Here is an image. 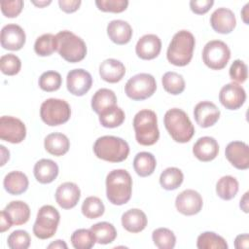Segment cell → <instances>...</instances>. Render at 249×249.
I'll return each instance as SVG.
<instances>
[{
    "label": "cell",
    "instance_id": "39",
    "mask_svg": "<svg viewBox=\"0 0 249 249\" xmlns=\"http://www.w3.org/2000/svg\"><path fill=\"white\" fill-rule=\"evenodd\" d=\"M104 211V204L97 196H89L82 204V213L86 218L89 219H96L102 216Z\"/></svg>",
    "mask_w": 249,
    "mask_h": 249
},
{
    "label": "cell",
    "instance_id": "36",
    "mask_svg": "<svg viewBox=\"0 0 249 249\" xmlns=\"http://www.w3.org/2000/svg\"><path fill=\"white\" fill-rule=\"evenodd\" d=\"M161 83L164 90L173 95L180 94L185 89V80L183 76L173 71L163 74Z\"/></svg>",
    "mask_w": 249,
    "mask_h": 249
},
{
    "label": "cell",
    "instance_id": "20",
    "mask_svg": "<svg viewBox=\"0 0 249 249\" xmlns=\"http://www.w3.org/2000/svg\"><path fill=\"white\" fill-rule=\"evenodd\" d=\"M161 50V41L155 34L143 35L135 46V53L141 59L150 60L156 58Z\"/></svg>",
    "mask_w": 249,
    "mask_h": 249
},
{
    "label": "cell",
    "instance_id": "11",
    "mask_svg": "<svg viewBox=\"0 0 249 249\" xmlns=\"http://www.w3.org/2000/svg\"><path fill=\"white\" fill-rule=\"evenodd\" d=\"M26 127L18 118L12 116H2L0 118V138L4 141L18 144L24 140Z\"/></svg>",
    "mask_w": 249,
    "mask_h": 249
},
{
    "label": "cell",
    "instance_id": "5",
    "mask_svg": "<svg viewBox=\"0 0 249 249\" xmlns=\"http://www.w3.org/2000/svg\"><path fill=\"white\" fill-rule=\"evenodd\" d=\"M133 128L135 139L140 145H154L160 138L157 115L152 110L144 109L139 111L134 116Z\"/></svg>",
    "mask_w": 249,
    "mask_h": 249
},
{
    "label": "cell",
    "instance_id": "28",
    "mask_svg": "<svg viewBox=\"0 0 249 249\" xmlns=\"http://www.w3.org/2000/svg\"><path fill=\"white\" fill-rule=\"evenodd\" d=\"M5 190L13 196L23 194L29 185L27 176L20 171H11L8 173L3 181Z\"/></svg>",
    "mask_w": 249,
    "mask_h": 249
},
{
    "label": "cell",
    "instance_id": "38",
    "mask_svg": "<svg viewBox=\"0 0 249 249\" xmlns=\"http://www.w3.org/2000/svg\"><path fill=\"white\" fill-rule=\"evenodd\" d=\"M34 51L40 56H48L56 51L55 36L52 33H46L38 37L34 44Z\"/></svg>",
    "mask_w": 249,
    "mask_h": 249
},
{
    "label": "cell",
    "instance_id": "54",
    "mask_svg": "<svg viewBox=\"0 0 249 249\" xmlns=\"http://www.w3.org/2000/svg\"><path fill=\"white\" fill-rule=\"evenodd\" d=\"M32 3H33L34 5H36V6H38L39 8H42V7H45V6L49 5V4H51L52 1H51V0H49V1H39V2H37V1H32Z\"/></svg>",
    "mask_w": 249,
    "mask_h": 249
},
{
    "label": "cell",
    "instance_id": "17",
    "mask_svg": "<svg viewBox=\"0 0 249 249\" xmlns=\"http://www.w3.org/2000/svg\"><path fill=\"white\" fill-rule=\"evenodd\" d=\"M194 117L199 126L206 128L214 125L218 122L220 110L210 101H201L195 106Z\"/></svg>",
    "mask_w": 249,
    "mask_h": 249
},
{
    "label": "cell",
    "instance_id": "27",
    "mask_svg": "<svg viewBox=\"0 0 249 249\" xmlns=\"http://www.w3.org/2000/svg\"><path fill=\"white\" fill-rule=\"evenodd\" d=\"M12 225L19 226L25 224L30 218L29 206L21 200L11 201L4 209Z\"/></svg>",
    "mask_w": 249,
    "mask_h": 249
},
{
    "label": "cell",
    "instance_id": "22",
    "mask_svg": "<svg viewBox=\"0 0 249 249\" xmlns=\"http://www.w3.org/2000/svg\"><path fill=\"white\" fill-rule=\"evenodd\" d=\"M107 34L112 42L117 45L127 44L132 37L130 24L122 19H114L107 25Z\"/></svg>",
    "mask_w": 249,
    "mask_h": 249
},
{
    "label": "cell",
    "instance_id": "47",
    "mask_svg": "<svg viewBox=\"0 0 249 249\" xmlns=\"http://www.w3.org/2000/svg\"><path fill=\"white\" fill-rule=\"evenodd\" d=\"M213 4V0H192L190 1V8L195 14L203 15L211 9Z\"/></svg>",
    "mask_w": 249,
    "mask_h": 249
},
{
    "label": "cell",
    "instance_id": "44",
    "mask_svg": "<svg viewBox=\"0 0 249 249\" xmlns=\"http://www.w3.org/2000/svg\"><path fill=\"white\" fill-rule=\"evenodd\" d=\"M96 7L102 12L122 13L126 10L128 6L127 0H96Z\"/></svg>",
    "mask_w": 249,
    "mask_h": 249
},
{
    "label": "cell",
    "instance_id": "33",
    "mask_svg": "<svg viewBox=\"0 0 249 249\" xmlns=\"http://www.w3.org/2000/svg\"><path fill=\"white\" fill-rule=\"evenodd\" d=\"M124 118L125 115L123 109L116 105L99 114V123L104 127L114 128L120 126L124 123Z\"/></svg>",
    "mask_w": 249,
    "mask_h": 249
},
{
    "label": "cell",
    "instance_id": "45",
    "mask_svg": "<svg viewBox=\"0 0 249 249\" xmlns=\"http://www.w3.org/2000/svg\"><path fill=\"white\" fill-rule=\"evenodd\" d=\"M229 74L233 83H244L248 77L247 65L242 60L235 59L230 67Z\"/></svg>",
    "mask_w": 249,
    "mask_h": 249
},
{
    "label": "cell",
    "instance_id": "43",
    "mask_svg": "<svg viewBox=\"0 0 249 249\" xmlns=\"http://www.w3.org/2000/svg\"><path fill=\"white\" fill-rule=\"evenodd\" d=\"M30 235L26 231L17 230L13 231L7 239L8 246L11 249H27L30 246Z\"/></svg>",
    "mask_w": 249,
    "mask_h": 249
},
{
    "label": "cell",
    "instance_id": "4",
    "mask_svg": "<svg viewBox=\"0 0 249 249\" xmlns=\"http://www.w3.org/2000/svg\"><path fill=\"white\" fill-rule=\"evenodd\" d=\"M95 156L103 160L110 162H121L129 154V146L121 137L105 135L96 139L93 145Z\"/></svg>",
    "mask_w": 249,
    "mask_h": 249
},
{
    "label": "cell",
    "instance_id": "1",
    "mask_svg": "<svg viewBox=\"0 0 249 249\" xmlns=\"http://www.w3.org/2000/svg\"><path fill=\"white\" fill-rule=\"evenodd\" d=\"M132 193V179L124 169H114L106 177V196L115 205L128 202Z\"/></svg>",
    "mask_w": 249,
    "mask_h": 249
},
{
    "label": "cell",
    "instance_id": "52",
    "mask_svg": "<svg viewBox=\"0 0 249 249\" xmlns=\"http://www.w3.org/2000/svg\"><path fill=\"white\" fill-rule=\"evenodd\" d=\"M240 208L245 213L248 212V193H245L243 197L240 199Z\"/></svg>",
    "mask_w": 249,
    "mask_h": 249
},
{
    "label": "cell",
    "instance_id": "10",
    "mask_svg": "<svg viewBox=\"0 0 249 249\" xmlns=\"http://www.w3.org/2000/svg\"><path fill=\"white\" fill-rule=\"evenodd\" d=\"M231 58V51L228 45L220 40L209 41L203 48L202 60L204 64L213 70H221L226 67Z\"/></svg>",
    "mask_w": 249,
    "mask_h": 249
},
{
    "label": "cell",
    "instance_id": "53",
    "mask_svg": "<svg viewBox=\"0 0 249 249\" xmlns=\"http://www.w3.org/2000/svg\"><path fill=\"white\" fill-rule=\"evenodd\" d=\"M248 7H249V3H247V4L244 6L243 10L241 11L242 19H243V21H244L245 24H248V19H247V17H248V15H249V13H248Z\"/></svg>",
    "mask_w": 249,
    "mask_h": 249
},
{
    "label": "cell",
    "instance_id": "21",
    "mask_svg": "<svg viewBox=\"0 0 249 249\" xmlns=\"http://www.w3.org/2000/svg\"><path fill=\"white\" fill-rule=\"evenodd\" d=\"M219 153V145L215 138L203 136L196 140L193 147V154L200 161H211Z\"/></svg>",
    "mask_w": 249,
    "mask_h": 249
},
{
    "label": "cell",
    "instance_id": "42",
    "mask_svg": "<svg viewBox=\"0 0 249 249\" xmlns=\"http://www.w3.org/2000/svg\"><path fill=\"white\" fill-rule=\"evenodd\" d=\"M21 68V61L16 54H4L0 58V69L3 74L14 76L19 72Z\"/></svg>",
    "mask_w": 249,
    "mask_h": 249
},
{
    "label": "cell",
    "instance_id": "16",
    "mask_svg": "<svg viewBox=\"0 0 249 249\" xmlns=\"http://www.w3.org/2000/svg\"><path fill=\"white\" fill-rule=\"evenodd\" d=\"M225 155L235 168L245 170L249 167V148L245 142H230L226 147Z\"/></svg>",
    "mask_w": 249,
    "mask_h": 249
},
{
    "label": "cell",
    "instance_id": "37",
    "mask_svg": "<svg viewBox=\"0 0 249 249\" xmlns=\"http://www.w3.org/2000/svg\"><path fill=\"white\" fill-rule=\"evenodd\" d=\"M154 244L160 249H172L176 243V237L172 231L166 228H159L152 233Z\"/></svg>",
    "mask_w": 249,
    "mask_h": 249
},
{
    "label": "cell",
    "instance_id": "41",
    "mask_svg": "<svg viewBox=\"0 0 249 249\" xmlns=\"http://www.w3.org/2000/svg\"><path fill=\"white\" fill-rule=\"evenodd\" d=\"M61 83V75L56 71H46L39 78L40 89L48 92L57 90L60 88Z\"/></svg>",
    "mask_w": 249,
    "mask_h": 249
},
{
    "label": "cell",
    "instance_id": "26",
    "mask_svg": "<svg viewBox=\"0 0 249 249\" xmlns=\"http://www.w3.org/2000/svg\"><path fill=\"white\" fill-rule=\"evenodd\" d=\"M44 146L46 151L51 155L60 157L68 152L70 148V142L67 136L63 133L53 132L46 136L44 140Z\"/></svg>",
    "mask_w": 249,
    "mask_h": 249
},
{
    "label": "cell",
    "instance_id": "13",
    "mask_svg": "<svg viewBox=\"0 0 249 249\" xmlns=\"http://www.w3.org/2000/svg\"><path fill=\"white\" fill-rule=\"evenodd\" d=\"M203 205V200L199 193L195 190L188 189L180 193L175 199L177 210L186 216L197 214Z\"/></svg>",
    "mask_w": 249,
    "mask_h": 249
},
{
    "label": "cell",
    "instance_id": "49",
    "mask_svg": "<svg viewBox=\"0 0 249 249\" xmlns=\"http://www.w3.org/2000/svg\"><path fill=\"white\" fill-rule=\"evenodd\" d=\"M234 247L236 249H247L249 247V235L248 233L239 234L235 237Z\"/></svg>",
    "mask_w": 249,
    "mask_h": 249
},
{
    "label": "cell",
    "instance_id": "23",
    "mask_svg": "<svg viewBox=\"0 0 249 249\" xmlns=\"http://www.w3.org/2000/svg\"><path fill=\"white\" fill-rule=\"evenodd\" d=\"M125 74V67L120 60L114 58L105 59L99 66V75L102 80L108 83L120 82Z\"/></svg>",
    "mask_w": 249,
    "mask_h": 249
},
{
    "label": "cell",
    "instance_id": "6",
    "mask_svg": "<svg viewBox=\"0 0 249 249\" xmlns=\"http://www.w3.org/2000/svg\"><path fill=\"white\" fill-rule=\"evenodd\" d=\"M55 41L56 51L64 60L76 63L86 57V43L73 32L68 30L60 31L55 35Z\"/></svg>",
    "mask_w": 249,
    "mask_h": 249
},
{
    "label": "cell",
    "instance_id": "34",
    "mask_svg": "<svg viewBox=\"0 0 249 249\" xmlns=\"http://www.w3.org/2000/svg\"><path fill=\"white\" fill-rule=\"evenodd\" d=\"M184 180L183 172L177 167H167L164 169L160 176V186L167 190H175L181 186Z\"/></svg>",
    "mask_w": 249,
    "mask_h": 249
},
{
    "label": "cell",
    "instance_id": "7",
    "mask_svg": "<svg viewBox=\"0 0 249 249\" xmlns=\"http://www.w3.org/2000/svg\"><path fill=\"white\" fill-rule=\"evenodd\" d=\"M70 106L63 99L49 98L41 104L40 117L42 121L50 126H55L66 123L70 119Z\"/></svg>",
    "mask_w": 249,
    "mask_h": 249
},
{
    "label": "cell",
    "instance_id": "18",
    "mask_svg": "<svg viewBox=\"0 0 249 249\" xmlns=\"http://www.w3.org/2000/svg\"><path fill=\"white\" fill-rule=\"evenodd\" d=\"M210 24L217 33L229 34L236 25L235 16L233 12L228 8H218L210 17Z\"/></svg>",
    "mask_w": 249,
    "mask_h": 249
},
{
    "label": "cell",
    "instance_id": "24",
    "mask_svg": "<svg viewBox=\"0 0 249 249\" xmlns=\"http://www.w3.org/2000/svg\"><path fill=\"white\" fill-rule=\"evenodd\" d=\"M33 173L39 183L49 184L57 177L58 165L52 160L42 159L35 163Z\"/></svg>",
    "mask_w": 249,
    "mask_h": 249
},
{
    "label": "cell",
    "instance_id": "12",
    "mask_svg": "<svg viewBox=\"0 0 249 249\" xmlns=\"http://www.w3.org/2000/svg\"><path fill=\"white\" fill-rule=\"evenodd\" d=\"M221 104L229 110L239 109L246 100V92L244 89L236 83H229L225 85L219 93Z\"/></svg>",
    "mask_w": 249,
    "mask_h": 249
},
{
    "label": "cell",
    "instance_id": "48",
    "mask_svg": "<svg viewBox=\"0 0 249 249\" xmlns=\"http://www.w3.org/2000/svg\"><path fill=\"white\" fill-rule=\"evenodd\" d=\"M81 3H82L81 0H59L58 1L59 8L67 14L76 12L79 9Z\"/></svg>",
    "mask_w": 249,
    "mask_h": 249
},
{
    "label": "cell",
    "instance_id": "19",
    "mask_svg": "<svg viewBox=\"0 0 249 249\" xmlns=\"http://www.w3.org/2000/svg\"><path fill=\"white\" fill-rule=\"evenodd\" d=\"M80 188L73 182L62 183L55 191V200L63 209H71L75 207L80 200Z\"/></svg>",
    "mask_w": 249,
    "mask_h": 249
},
{
    "label": "cell",
    "instance_id": "46",
    "mask_svg": "<svg viewBox=\"0 0 249 249\" xmlns=\"http://www.w3.org/2000/svg\"><path fill=\"white\" fill-rule=\"evenodd\" d=\"M1 11L3 15L7 18H16L18 17L23 8L22 0H4L0 3Z\"/></svg>",
    "mask_w": 249,
    "mask_h": 249
},
{
    "label": "cell",
    "instance_id": "40",
    "mask_svg": "<svg viewBox=\"0 0 249 249\" xmlns=\"http://www.w3.org/2000/svg\"><path fill=\"white\" fill-rule=\"evenodd\" d=\"M95 242V238L90 230L79 229L71 235V243L76 249H90Z\"/></svg>",
    "mask_w": 249,
    "mask_h": 249
},
{
    "label": "cell",
    "instance_id": "15",
    "mask_svg": "<svg viewBox=\"0 0 249 249\" xmlns=\"http://www.w3.org/2000/svg\"><path fill=\"white\" fill-rule=\"evenodd\" d=\"M25 32L23 29L15 23L5 25L0 34L1 46L5 50L18 51L25 44Z\"/></svg>",
    "mask_w": 249,
    "mask_h": 249
},
{
    "label": "cell",
    "instance_id": "3",
    "mask_svg": "<svg viewBox=\"0 0 249 249\" xmlns=\"http://www.w3.org/2000/svg\"><path fill=\"white\" fill-rule=\"evenodd\" d=\"M163 124L171 138L176 142L187 143L195 134V127L187 113L179 108L166 111Z\"/></svg>",
    "mask_w": 249,
    "mask_h": 249
},
{
    "label": "cell",
    "instance_id": "50",
    "mask_svg": "<svg viewBox=\"0 0 249 249\" xmlns=\"http://www.w3.org/2000/svg\"><path fill=\"white\" fill-rule=\"evenodd\" d=\"M12 223L10 221V219L8 218V216L6 215L5 211L2 210L0 213V231L4 232L5 231L9 230L12 227Z\"/></svg>",
    "mask_w": 249,
    "mask_h": 249
},
{
    "label": "cell",
    "instance_id": "51",
    "mask_svg": "<svg viewBox=\"0 0 249 249\" xmlns=\"http://www.w3.org/2000/svg\"><path fill=\"white\" fill-rule=\"evenodd\" d=\"M48 248H53V249H67V245L66 243L63 241V240H60V239H57L53 242H52Z\"/></svg>",
    "mask_w": 249,
    "mask_h": 249
},
{
    "label": "cell",
    "instance_id": "9",
    "mask_svg": "<svg viewBox=\"0 0 249 249\" xmlns=\"http://www.w3.org/2000/svg\"><path fill=\"white\" fill-rule=\"evenodd\" d=\"M157 89L156 79L148 73H139L128 79L124 86L125 94L132 100L139 101L151 97Z\"/></svg>",
    "mask_w": 249,
    "mask_h": 249
},
{
    "label": "cell",
    "instance_id": "2",
    "mask_svg": "<svg viewBox=\"0 0 249 249\" xmlns=\"http://www.w3.org/2000/svg\"><path fill=\"white\" fill-rule=\"evenodd\" d=\"M196 45L195 36L188 30H180L174 34L168 46L167 60L175 66H186L193 58Z\"/></svg>",
    "mask_w": 249,
    "mask_h": 249
},
{
    "label": "cell",
    "instance_id": "25",
    "mask_svg": "<svg viewBox=\"0 0 249 249\" xmlns=\"http://www.w3.org/2000/svg\"><path fill=\"white\" fill-rule=\"evenodd\" d=\"M148 220L146 214L138 209L133 208L125 211L122 215V225L129 232H140L147 226Z\"/></svg>",
    "mask_w": 249,
    "mask_h": 249
},
{
    "label": "cell",
    "instance_id": "35",
    "mask_svg": "<svg viewBox=\"0 0 249 249\" xmlns=\"http://www.w3.org/2000/svg\"><path fill=\"white\" fill-rule=\"evenodd\" d=\"M196 247L198 249H228V243L217 233L204 231L198 235Z\"/></svg>",
    "mask_w": 249,
    "mask_h": 249
},
{
    "label": "cell",
    "instance_id": "29",
    "mask_svg": "<svg viewBox=\"0 0 249 249\" xmlns=\"http://www.w3.org/2000/svg\"><path fill=\"white\" fill-rule=\"evenodd\" d=\"M117 105V96L115 92L109 89H100L93 94L91 98V108L96 114H101L110 107Z\"/></svg>",
    "mask_w": 249,
    "mask_h": 249
},
{
    "label": "cell",
    "instance_id": "32",
    "mask_svg": "<svg viewBox=\"0 0 249 249\" xmlns=\"http://www.w3.org/2000/svg\"><path fill=\"white\" fill-rule=\"evenodd\" d=\"M238 188V181L231 175H226L218 180L216 184V193L222 199L230 200L236 196Z\"/></svg>",
    "mask_w": 249,
    "mask_h": 249
},
{
    "label": "cell",
    "instance_id": "8",
    "mask_svg": "<svg viewBox=\"0 0 249 249\" xmlns=\"http://www.w3.org/2000/svg\"><path fill=\"white\" fill-rule=\"evenodd\" d=\"M60 220L59 212L52 205L42 206L33 226V233L40 239L51 238L56 231Z\"/></svg>",
    "mask_w": 249,
    "mask_h": 249
},
{
    "label": "cell",
    "instance_id": "30",
    "mask_svg": "<svg viewBox=\"0 0 249 249\" xmlns=\"http://www.w3.org/2000/svg\"><path fill=\"white\" fill-rule=\"evenodd\" d=\"M157 166L156 158L152 153L140 152L133 160V168L141 177H147L153 174Z\"/></svg>",
    "mask_w": 249,
    "mask_h": 249
},
{
    "label": "cell",
    "instance_id": "31",
    "mask_svg": "<svg viewBox=\"0 0 249 249\" xmlns=\"http://www.w3.org/2000/svg\"><path fill=\"white\" fill-rule=\"evenodd\" d=\"M99 244H109L117 237V231L115 227L108 222H99L91 226L89 229Z\"/></svg>",
    "mask_w": 249,
    "mask_h": 249
},
{
    "label": "cell",
    "instance_id": "14",
    "mask_svg": "<svg viewBox=\"0 0 249 249\" xmlns=\"http://www.w3.org/2000/svg\"><path fill=\"white\" fill-rule=\"evenodd\" d=\"M91 75L84 69H73L68 72L66 77V86L70 93L76 96L86 94L91 88Z\"/></svg>",
    "mask_w": 249,
    "mask_h": 249
}]
</instances>
